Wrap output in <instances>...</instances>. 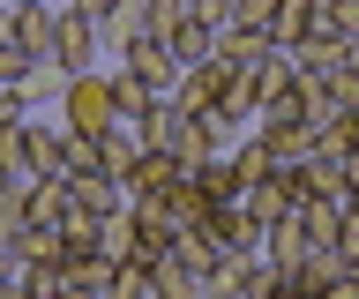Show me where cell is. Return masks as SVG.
<instances>
[{
  "label": "cell",
  "mask_w": 359,
  "mask_h": 299,
  "mask_svg": "<svg viewBox=\"0 0 359 299\" xmlns=\"http://www.w3.org/2000/svg\"><path fill=\"white\" fill-rule=\"evenodd\" d=\"M8 8H22V0H8Z\"/></svg>",
  "instance_id": "obj_34"
},
{
  "label": "cell",
  "mask_w": 359,
  "mask_h": 299,
  "mask_svg": "<svg viewBox=\"0 0 359 299\" xmlns=\"http://www.w3.org/2000/svg\"><path fill=\"white\" fill-rule=\"evenodd\" d=\"M15 46L30 53V60H53V46H60V8L22 0V8H15Z\"/></svg>",
  "instance_id": "obj_6"
},
{
  "label": "cell",
  "mask_w": 359,
  "mask_h": 299,
  "mask_svg": "<svg viewBox=\"0 0 359 299\" xmlns=\"http://www.w3.org/2000/svg\"><path fill=\"white\" fill-rule=\"evenodd\" d=\"M299 225H307V247H344V195H307Z\"/></svg>",
  "instance_id": "obj_8"
},
{
  "label": "cell",
  "mask_w": 359,
  "mask_h": 299,
  "mask_svg": "<svg viewBox=\"0 0 359 299\" xmlns=\"http://www.w3.org/2000/svg\"><path fill=\"white\" fill-rule=\"evenodd\" d=\"M195 239L217 254V270H224V262H247V254H262V225H255L240 202H210V217L195 225Z\"/></svg>",
  "instance_id": "obj_2"
},
{
  "label": "cell",
  "mask_w": 359,
  "mask_h": 299,
  "mask_svg": "<svg viewBox=\"0 0 359 299\" xmlns=\"http://www.w3.org/2000/svg\"><path fill=\"white\" fill-rule=\"evenodd\" d=\"M352 277H359V262H352Z\"/></svg>",
  "instance_id": "obj_35"
},
{
  "label": "cell",
  "mask_w": 359,
  "mask_h": 299,
  "mask_svg": "<svg viewBox=\"0 0 359 299\" xmlns=\"http://www.w3.org/2000/svg\"><path fill=\"white\" fill-rule=\"evenodd\" d=\"M269 23H277V0H240L224 30H255V38H269Z\"/></svg>",
  "instance_id": "obj_25"
},
{
  "label": "cell",
  "mask_w": 359,
  "mask_h": 299,
  "mask_svg": "<svg viewBox=\"0 0 359 299\" xmlns=\"http://www.w3.org/2000/svg\"><path fill=\"white\" fill-rule=\"evenodd\" d=\"M187 180H195L202 202H240V172H232V158H224V150H210L202 165H187Z\"/></svg>",
  "instance_id": "obj_12"
},
{
  "label": "cell",
  "mask_w": 359,
  "mask_h": 299,
  "mask_svg": "<svg viewBox=\"0 0 359 299\" xmlns=\"http://www.w3.org/2000/svg\"><path fill=\"white\" fill-rule=\"evenodd\" d=\"M45 8H60V15H67V8H83V0H45Z\"/></svg>",
  "instance_id": "obj_33"
},
{
  "label": "cell",
  "mask_w": 359,
  "mask_h": 299,
  "mask_svg": "<svg viewBox=\"0 0 359 299\" xmlns=\"http://www.w3.org/2000/svg\"><path fill=\"white\" fill-rule=\"evenodd\" d=\"M67 83H75V75H67L60 60H30V75H22V83H15V97H22V105H30V113H60Z\"/></svg>",
  "instance_id": "obj_7"
},
{
  "label": "cell",
  "mask_w": 359,
  "mask_h": 299,
  "mask_svg": "<svg viewBox=\"0 0 359 299\" xmlns=\"http://www.w3.org/2000/svg\"><path fill=\"white\" fill-rule=\"evenodd\" d=\"M135 158H142V135H135L128 120L97 135V172H112V180H128V165H135Z\"/></svg>",
  "instance_id": "obj_14"
},
{
  "label": "cell",
  "mask_w": 359,
  "mask_h": 299,
  "mask_svg": "<svg viewBox=\"0 0 359 299\" xmlns=\"http://www.w3.org/2000/svg\"><path fill=\"white\" fill-rule=\"evenodd\" d=\"M187 180V165L172 158V150H142V158L128 165V195H165V187Z\"/></svg>",
  "instance_id": "obj_10"
},
{
  "label": "cell",
  "mask_w": 359,
  "mask_h": 299,
  "mask_svg": "<svg viewBox=\"0 0 359 299\" xmlns=\"http://www.w3.org/2000/svg\"><path fill=\"white\" fill-rule=\"evenodd\" d=\"M67 127V135H105V127H120V113H112V75L105 68H90V75H75L67 83V97H60V113H53Z\"/></svg>",
  "instance_id": "obj_1"
},
{
  "label": "cell",
  "mask_w": 359,
  "mask_h": 299,
  "mask_svg": "<svg viewBox=\"0 0 359 299\" xmlns=\"http://www.w3.org/2000/svg\"><path fill=\"white\" fill-rule=\"evenodd\" d=\"M22 75H30V53H22L15 38H0V90H15Z\"/></svg>",
  "instance_id": "obj_28"
},
{
  "label": "cell",
  "mask_w": 359,
  "mask_h": 299,
  "mask_svg": "<svg viewBox=\"0 0 359 299\" xmlns=\"http://www.w3.org/2000/svg\"><path fill=\"white\" fill-rule=\"evenodd\" d=\"M307 38V0H277V23H269V46L285 53V46H299Z\"/></svg>",
  "instance_id": "obj_23"
},
{
  "label": "cell",
  "mask_w": 359,
  "mask_h": 299,
  "mask_svg": "<svg viewBox=\"0 0 359 299\" xmlns=\"http://www.w3.org/2000/svg\"><path fill=\"white\" fill-rule=\"evenodd\" d=\"M105 68H135V75H142V83L157 90V97H165V90L180 83V60L165 53V38H135V46H120V53H112Z\"/></svg>",
  "instance_id": "obj_5"
},
{
  "label": "cell",
  "mask_w": 359,
  "mask_h": 299,
  "mask_svg": "<svg viewBox=\"0 0 359 299\" xmlns=\"http://www.w3.org/2000/svg\"><path fill=\"white\" fill-rule=\"evenodd\" d=\"M299 202H307V180H299V172H262V180H247V187H240V209H247L262 232L277 225V217H292Z\"/></svg>",
  "instance_id": "obj_3"
},
{
  "label": "cell",
  "mask_w": 359,
  "mask_h": 299,
  "mask_svg": "<svg viewBox=\"0 0 359 299\" xmlns=\"http://www.w3.org/2000/svg\"><path fill=\"white\" fill-rule=\"evenodd\" d=\"M67 195H75L90 217H112V209H128V202H135L128 180H112V172H75V180H67Z\"/></svg>",
  "instance_id": "obj_9"
},
{
  "label": "cell",
  "mask_w": 359,
  "mask_h": 299,
  "mask_svg": "<svg viewBox=\"0 0 359 299\" xmlns=\"http://www.w3.org/2000/svg\"><path fill=\"white\" fill-rule=\"evenodd\" d=\"M240 83H247V97H255V113H262V97H277V90H285V83H292L285 53H262V60H255V68H247Z\"/></svg>",
  "instance_id": "obj_19"
},
{
  "label": "cell",
  "mask_w": 359,
  "mask_h": 299,
  "mask_svg": "<svg viewBox=\"0 0 359 299\" xmlns=\"http://www.w3.org/2000/svg\"><path fill=\"white\" fill-rule=\"evenodd\" d=\"M112 299H165V292H157L150 262H120V270H112Z\"/></svg>",
  "instance_id": "obj_22"
},
{
  "label": "cell",
  "mask_w": 359,
  "mask_h": 299,
  "mask_svg": "<svg viewBox=\"0 0 359 299\" xmlns=\"http://www.w3.org/2000/svg\"><path fill=\"white\" fill-rule=\"evenodd\" d=\"M53 60H60L67 75H90V68H105V30L90 23L83 8H67V15H60V46H53Z\"/></svg>",
  "instance_id": "obj_4"
},
{
  "label": "cell",
  "mask_w": 359,
  "mask_h": 299,
  "mask_svg": "<svg viewBox=\"0 0 359 299\" xmlns=\"http://www.w3.org/2000/svg\"><path fill=\"white\" fill-rule=\"evenodd\" d=\"M60 165H67V180H75V172H97V142H90V135H67L60 142Z\"/></svg>",
  "instance_id": "obj_26"
},
{
  "label": "cell",
  "mask_w": 359,
  "mask_h": 299,
  "mask_svg": "<svg viewBox=\"0 0 359 299\" xmlns=\"http://www.w3.org/2000/svg\"><path fill=\"white\" fill-rule=\"evenodd\" d=\"M187 15H195L187 0H142V38H172Z\"/></svg>",
  "instance_id": "obj_21"
},
{
  "label": "cell",
  "mask_w": 359,
  "mask_h": 299,
  "mask_svg": "<svg viewBox=\"0 0 359 299\" xmlns=\"http://www.w3.org/2000/svg\"><path fill=\"white\" fill-rule=\"evenodd\" d=\"M285 68H292V83L330 75V68H337V46H330V38H299V46H285Z\"/></svg>",
  "instance_id": "obj_18"
},
{
  "label": "cell",
  "mask_w": 359,
  "mask_h": 299,
  "mask_svg": "<svg viewBox=\"0 0 359 299\" xmlns=\"http://www.w3.org/2000/svg\"><path fill=\"white\" fill-rule=\"evenodd\" d=\"M83 15H90V23H97V30H105L112 15H120V0H83Z\"/></svg>",
  "instance_id": "obj_30"
},
{
  "label": "cell",
  "mask_w": 359,
  "mask_h": 299,
  "mask_svg": "<svg viewBox=\"0 0 359 299\" xmlns=\"http://www.w3.org/2000/svg\"><path fill=\"white\" fill-rule=\"evenodd\" d=\"M15 254H22V262H60L67 239H60L53 225H22V232H15Z\"/></svg>",
  "instance_id": "obj_20"
},
{
  "label": "cell",
  "mask_w": 359,
  "mask_h": 299,
  "mask_svg": "<svg viewBox=\"0 0 359 299\" xmlns=\"http://www.w3.org/2000/svg\"><path fill=\"white\" fill-rule=\"evenodd\" d=\"M165 53H172L180 68H202V60H210V53H217V30L202 23V15H187V23H180L172 38H165Z\"/></svg>",
  "instance_id": "obj_15"
},
{
  "label": "cell",
  "mask_w": 359,
  "mask_h": 299,
  "mask_svg": "<svg viewBox=\"0 0 359 299\" xmlns=\"http://www.w3.org/2000/svg\"><path fill=\"white\" fill-rule=\"evenodd\" d=\"M0 38H15V8L8 0H0Z\"/></svg>",
  "instance_id": "obj_32"
},
{
  "label": "cell",
  "mask_w": 359,
  "mask_h": 299,
  "mask_svg": "<svg viewBox=\"0 0 359 299\" xmlns=\"http://www.w3.org/2000/svg\"><path fill=\"white\" fill-rule=\"evenodd\" d=\"M187 8H195V15H202L210 30H224V23H232V8H240V0H187Z\"/></svg>",
  "instance_id": "obj_29"
},
{
  "label": "cell",
  "mask_w": 359,
  "mask_h": 299,
  "mask_svg": "<svg viewBox=\"0 0 359 299\" xmlns=\"http://www.w3.org/2000/svg\"><path fill=\"white\" fill-rule=\"evenodd\" d=\"M22 195H30V187H15V180H0V247H15V232L30 225V209H22Z\"/></svg>",
  "instance_id": "obj_24"
},
{
  "label": "cell",
  "mask_w": 359,
  "mask_h": 299,
  "mask_svg": "<svg viewBox=\"0 0 359 299\" xmlns=\"http://www.w3.org/2000/svg\"><path fill=\"white\" fill-rule=\"evenodd\" d=\"M105 75H112V113H120V120L135 127V120H142V113L157 105V90H150V83H142L135 68H105Z\"/></svg>",
  "instance_id": "obj_16"
},
{
  "label": "cell",
  "mask_w": 359,
  "mask_h": 299,
  "mask_svg": "<svg viewBox=\"0 0 359 299\" xmlns=\"http://www.w3.org/2000/svg\"><path fill=\"white\" fill-rule=\"evenodd\" d=\"M255 142L269 150V172H299L314 158V135L307 127H255Z\"/></svg>",
  "instance_id": "obj_11"
},
{
  "label": "cell",
  "mask_w": 359,
  "mask_h": 299,
  "mask_svg": "<svg viewBox=\"0 0 359 299\" xmlns=\"http://www.w3.org/2000/svg\"><path fill=\"white\" fill-rule=\"evenodd\" d=\"M232 172H240V187H247V180H262V172H269V150H262L255 135H247L240 150H232Z\"/></svg>",
  "instance_id": "obj_27"
},
{
  "label": "cell",
  "mask_w": 359,
  "mask_h": 299,
  "mask_svg": "<svg viewBox=\"0 0 359 299\" xmlns=\"http://www.w3.org/2000/svg\"><path fill=\"white\" fill-rule=\"evenodd\" d=\"M67 180H30V195H22V209H30V225H53L60 232V217H67Z\"/></svg>",
  "instance_id": "obj_17"
},
{
  "label": "cell",
  "mask_w": 359,
  "mask_h": 299,
  "mask_svg": "<svg viewBox=\"0 0 359 299\" xmlns=\"http://www.w3.org/2000/svg\"><path fill=\"white\" fill-rule=\"evenodd\" d=\"M15 277H22V254H15V247H0V292H8Z\"/></svg>",
  "instance_id": "obj_31"
},
{
  "label": "cell",
  "mask_w": 359,
  "mask_h": 299,
  "mask_svg": "<svg viewBox=\"0 0 359 299\" xmlns=\"http://www.w3.org/2000/svg\"><path fill=\"white\" fill-rule=\"evenodd\" d=\"M262 254H269V262H277V270H292V262H307V225H299V209H292V217H277V225H269L262 232Z\"/></svg>",
  "instance_id": "obj_13"
}]
</instances>
